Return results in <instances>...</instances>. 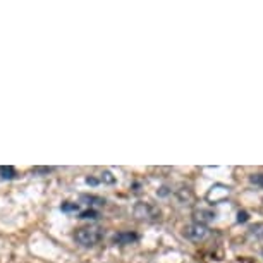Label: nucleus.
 <instances>
[{
	"label": "nucleus",
	"instance_id": "f257e3e1",
	"mask_svg": "<svg viewBox=\"0 0 263 263\" xmlns=\"http://www.w3.org/2000/svg\"><path fill=\"white\" fill-rule=\"evenodd\" d=\"M100 239H102V231L97 229V227H81V229L74 232V241L84 248H91L98 245Z\"/></svg>",
	"mask_w": 263,
	"mask_h": 263
},
{
	"label": "nucleus",
	"instance_id": "f03ea898",
	"mask_svg": "<svg viewBox=\"0 0 263 263\" xmlns=\"http://www.w3.org/2000/svg\"><path fill=\"white\" fill-rule=\"evenodd\" d=\"M133 213H135V217L138 218V220H145V222H155L160 218V210H158L155 205L146 203V201L136 203Z\"/></svg>",
	"mask_w": 263,
	"mask_h": 263
},
{
	"label": "nucleus",
	"instance_id": "7ed1b4c3",
	"mask_svg": "<svg viewBox=\"0 0 263 263\" xmlns=\"http://www.w3.org/2000/svg\"><path fill=\"white\" fill-rule=\"evenodd\" d=\"M208 236V227L206 226H201V224H190L184 227V237H187L190 241H195V242H200L203 239H206Z\"/></svg>",
	"mask_w": 263,
	"mask_h": 263
},
{
	"label": "nucleus",
	"instance_id": "20e7f679",
	"mask_svg": "<svg viewBox=\"0 0 263 263\" xmlns=\"http://www.w3.org/2000/svg\"><path fill=\"white\" fill-rule=\"evenodd\" d=\"M229 193H231V187L229 186H226V184H215V186H212L210 187V191L206 193V201L208 203H220V201H224L227 196H229Z\"/></svg>",
	"mask_w": 263,
	"mask_h": 263
},
{
	"label": "nucleus",
	"instance_id": "39448f33",
	"mask_svg": "<svg viewBox=\"0 0 263 263\" xmlns=\"http://www.w3.org/2000/svg\"><path fill=\"white\" fill-rule=\"evenodd\" d=\"M215 218H217V213L213 212V210L200 208V210H196V212H195V220H196V224L205 226L206 222H212V220H215Z\"/></svg>",
	"mask_w": 263,
	"mask_h": 263
},
{
	"label": "nucleus",
	"instance_id": "423d86ee",
	"mask_svg": "<svg viewBox=\"0 0 263 263\" xmlns=\"http://www.w3.org/2000/svg\"><path fill=\"white\" fill-rule=\"evenodd\" d=\"M136 241H138V234H135V232H129V231H122V232H119V234L114 236V242H116V245H122V246L133 245V242H136Z\"/></svg>",
	"mask_w": 263,
	"mask_h": 263
},
{
	"label": "nucleus",
	"instance_id": "0eeeda50",
	"mask_svg": "<svg viewBox=\"0 0 263 263\" xmlns=\"http://www.w3.org/2000/svg\"><path fill=\"white\" fill-rule=\"evenodd\" d=\"M250 236L255 237V239H263V222L250 227Z\"/></svg>",
	"mask_w": 263,
	"mask_h": 263
},
{
	"label": "nucleus",
	"instance_id": "6e6552de",
	"mask_svg": "<svg viewBox=\"0 0 263 263\" xmlns=\"http://www.w3.org/2000/svg\"><path fill=\"white\" fill-rule=\"evenodd\" d=\"M0 176L4 177V179H12V177H16V168L12 165H2L0 167Z\"/></svg>",
	"mask_w": 263,
	"mask_h": 263
},
{
	"label": "nucleus",
	"instance_id": "1a4fd4ad",
	"mask_svg": "<svg viewBox=\"0 0 263 263\" xmlns=\"http://www.w3.org/2000/svg\"><path fill=\"white\" fill-rule=\"evenodd\" d=\"M250 182H251V184L258 186V187H263V172L251 174V176H250Z\"/></svg>",
	"mask_w": 263,
	"mask_h": 263
},
{
	"label": "nucleus",
	"instance_id": "9d476101",
	"mask_svg": "<svg viewBox=\"0 0 263 263\" xmlns=\"http://www.w3.org/2000/svg\"><path fill=\"white\" fill-rule=\"evenodd\" d=\"M102 182H107V184H114L116 182V177L112 176V172H103L102 174Z\"/></svg>",
	"mask_w": 263,
	"mask_h": 263
},
{
	"label": "nucleus",
	"instance_id": "9b49d317",
	"mask_svg": "<svg viewBox=\"0 0 263 263\" xmlns=\"http://www.w3.org/2000/svg\"><path fill=\"white\" fill-rule=\"evenodd\" d=\"M79 205L78 203H64L62 205V212H78Z\"/></svg>",
	"mask_w": 263,
	"mask_h": 263
},
{
	"label": "nucleus",
	"instance_id": "f8f14e48",
	"mask_svg": "<svg viewBox=\"0 0 263 263\" xmlns=\"http://www.w3.org/2000/svg\"><path fill=\"white\" fill-rule=\"evenodd\" d=\"M97 217H98V213L95 210H86L81 213V218H93V220H95Z\"/></svg>",
	"mask_w": 263,
	"mask_h": 263
},
{
	"label": "nucleus",
	"instance_id": "ddd939ff",
	"mask_svg": "<svg viewBox=\"0 0 263 263\" xmlns=\"http://www.w3.org/2000/svg\"><path fill=\"white\" fill-rule=\"evenodd\" d=\"M248 218H250V217H248V212L242 210V212L237 213V222H239V224H245V222H248Z\"/></svg>",
	"mask_w": 263,
	"mask_h": 263
},
{
	"label": "nucleus",
	"instance_id": "4468645a",
	"mask_svg": "<svg viewBox=\"0 0 263 263\" xmlns=\"http://www.w3.org/2000/svg\"><path fill=\"white\" fill-rule=\"evenodd\" d=\"M52 168H47V167H36V168H33V172H50Z\"/></svg>",
	"mask_w": 263,
	"mask_h": 263
},
{
	"label": "nucleus",
	"instance_id": "2eb2a0df",
	"mask_svg": "<svg viewBox=\"0 0 263 263\" xmlns=\"http://www.w3.org/2000/svg\"><path fill=\"white\" fill-rule=\"evenodd\" d=\"M261 258H263V250H261Z\"/></svg>",
	"mask_w": 263,
	"mask_h": 263
}]
</instances>
